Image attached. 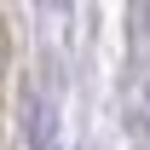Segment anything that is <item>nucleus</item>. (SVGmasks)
Listing matches in <instances>:
<instances>
[{"label": "nucleus", "mask_w": 150, "mask_h": 150, "mask_svg": "<svg viewBox=\"0 0 150 150\" xmlns=\"http://www.w3.org/2000/svg\"><path fill=\"white\" fill-rule=\"evenodd\" d=\"M144 121H150V104H144Z\"/></svg>", "instance_id": "obj_1"}, {"label": "nucleus", "mask_w": 150, "mask_h": 150, "mask_svg": "<svg viewBox=\"0 0 150 150\" xmlns=\"http://www.w3.org/2000/svg\"><path fill=\"white\" fill-rule=\"evenodd\" d=\"M52 6H64V0H52Z\"/></svg>", "instance_id": "obj_2"}]
</instances>
